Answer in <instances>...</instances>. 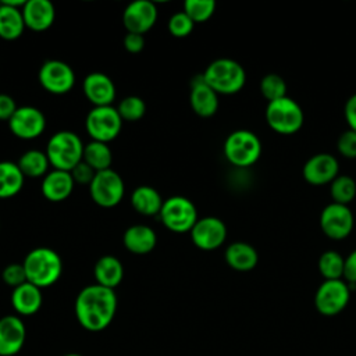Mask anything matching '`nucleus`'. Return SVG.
Segmentation results:
<instances>
[{
    "instance_id": "2f4dec72",
    "label": "nucleus",
    "mask_w": 356,
    "mask_h": 356,
    "mask_svg": "<svg viewBox=\"0 0 356 356\" xmlns=\"http://www.w3.org/2000/svg\"><path fill=\"white\" fill-rule=\"evenodd\" d=\"M330 195L334 203L349 206L356 197V181L350 175L339 174L330 184Z\"/></svg>"
},
{
    "instance_id": "1a4fd4ad",
    "label": "nucleus",
    "mask_w": 356,
    "mask_h": 356,
    "mask_svg": "<svg viewBox=\"0 0 356 356\" xmlns=\"http://www.w3.org/2000/svg\"><path fill=\"white\" fill-rule=\"evenodd\" d=\"M90 199L103 209H111L121 203L125 195V185L121 175L113 168L99 171L89 184Z\"/></svg>"
},
{
    "instance_id": "7ed1b4c3",
    "label": "nucleus",
    "mask_w": 356,
    "mask_h": 356,
    "mask_svg": "<svg viewBox=\"0 0 356 356\" xmlns=\"http://www.w3.org/2000/svg\"><path fill=\"white\" fill-rule=\"evenodd\" d=\"M204 82L217 95H235L246 83L245 68L235 60L221 57L213 60L203 71Z\"/></svg>"
},
{
    "instance_id": "412c9836",
    "label": "nucleus",
    "mask_w": 356,
    "mask_h": 356,
    "mask_svg": "<svg viewBox=\"0 0 356 356\" xmlns=\"http://www.w3.org/2000/svg\"><path fill=\"white\" fill-rule=\"evenodd\" d=\"M74 186L75 182L71 172L53 168L42 178L40 191L46 200L60 203L71 196Z\"/></svg>"
},
{
    "instance_id": "c9c22d12",
    "label": "nucleus",
    "mask_w": 356,
    "mask_h": 356,
    "mask_svg": "<svg viewBox=\"0 0 356 356\" xmlns=\"http://www.w3.org/2000/svg\"><path fill=\"white\" fill-rule=\"evenodd\" d=\"M193 28L195 22L184 11L174 13L167 22V29L174 38H186L192 33Z\"/></svg>"
},
{
    "instance_id": "f257e3e1",
    "label": "nucleus",
    "mask_w": 356,
    "mask_h": 356,
    "mask_svg": "<svg viewBox=\"0 0 356 356\" xmlns=\"http://www.w3.org/2000/svg\"><path fill=\"white\" fill-rule=\"evenodd\" d=\"M118 298L114 289L90 284L82 288L74 305L79 325L89 332L104 331L115 317Z\"/></svg>"
},
{
    "instance_id": "9b49d317",
    "label": "nucleus",
    "mask_w": 356,
    "mask_h": 356,
    "mask_svg": "<svg viewBox=\"0 0 356 356\" xmlns=\"http://www.w3.org/2000/svg\"><path fill=\"white\" fill-rule=\"evenodd\" d=\"M38 81L46 92L65 95L75 85V72L70 64L61 60H47L39 68Z\"/></svg>"
},
{
    "instance_id": "b1692460",
    "label": "nucleus",
    "mask_w": 356,
    "mask_h": 356,
    "mask_svg": "<svg viewBox=\"0 0 356 356\" xmlns=\"http://www.w3.org/2000/svg\"><path fill=\"white\" fill-rule=\"evenodd\" d=\"M225 263L235 271L246 273L253 270L259 263L256 248L248 242L236 241L229 243L224 252Z\"/></svg>"
},
{
    "instance_id": "7c9ffc66",
    "label": "nucleus",
    "mask_w": 356,
    "mask_h": 356,
    "mask_svg": "<svg viewBox=\"0 0 356 356\" xmlns=\"http://www.w3.org/2000/svg\"><path fill=\"white\" fill-rule=\"evenodd\" d=\"M345 257L337 250H325L320 254L317 268L324 280H343Z\"/></svg>"
},
{
    "instance_id": "393cba45",
    "label": "nucleus",
    "mask_w": 356,
    "mask_h": 356,
    "mask_svg": "<svg viewBox=\"0 0 356 356\" xmlns=\"http://www.w3.org/2000/svg\"><path fill=\"white\" fill-rule=\"evenodd\" d=\"M93 277L97 285L115 291L124 278V266L115 256L104 254L96 260Z\"/></svg>"
},
{
    "instance_id": "f3484780",
    "label": "nucleus",
    "mask_w": 356,
    "mask_h": 356,
    "mask_svg": "<svg viewBox=\"0 0 356 356\" xmlns=\"http://www.w3.org/2000/svg\"><path fill=\"white\" fill-rule=\"evenodd\" d=\"M26 341V327L17 314L0 318V356H15Z\"/></svg>"
},
{
    "instance_id": "dca6fc26",
    "label": "nucleus",
    "mask_w": 356,
    "mask_h": 356,
    "mask_svg": "<svg viewBox=\"0 0 356 356\" xmlns=\"http://www.w3.org/2000/svg\"><path fill=\"white\" fill-rule=\"evenodd\" d=\"M302 175L310 185H327L339 175V163L331 153H316L303 164Z\"/></svg>"
},
{
    "instance_id": "a878e982",
    "label": "nucleus",
    "mask_w": 356,
    "mask_h": 356,
    "mask_svg": "<svg viewBox=\"0 0 356 356\" xmlns=\"http://www.w3.org/2000/svg\"><path fill=\"white\" fill-rule=\"evenodd\" d=\"M164 199L160 192L150 185L136 186L131 193L132 209L145 217H154L160 214Z\"/></svg>"
},
{
    "instance_id": "72a5a7b5",
    "label": "nucleus",
    "mask_w": 356,
    "mask_h": 356,
    "mask_svg": "<svg viewBox=\"0 0 356 356\" xmlns=\"http://www.w3.org/2000/svg\"><path fill=\"white\" fill-rule=\"evenodd\" d=\"M260 93L267 103L286 96V82L278 74H266L260 81Z\"/></svg>"
},
{
    "instance_id": "6ab92c4d",
    "label": "nucleus",
    "mask_w": 356,
    "mask_h": 356,
    "mask_svg": "<svg viewBox=\"0 0 356 356\" xmlns=\"http://www.w3.org/2000/svg\"><path fill=\"white\" fill-rule=\"evenodd\" d=\"M189 104L192 111L202 118L213 117L218 110V95L204 82L202 74L191 79Z\"/></svg>"
},
{
    "instance_id": "20e7f679",
    "label": "nucleus",
    "mask_w": 356,
    "mask_h": 356,
    "mask_svg": "<svg viewBox=\"0 0 356 356\" xmlns=\"http://www.w3.org/2000/svg\"><path fill=\"white\" fill-rule=\"evenodd\" d=\"M83 147L85 145L78 134L74 131H58L50 136L44 152L50 167L71 172L82 161Z\"/></svg>"
},
{
    "instance_id": "39448f33",
    "label": "nucleus",
    "mask_w": 356,
    "mask_h": 356,
    "mask_svg": "<svg viewBox=\"0 0 356 356\" xmlns=\"http://www.w3.org/2000/svg\"><path fill=\"white\" fill-rule=\"evenodd\" d=\"M222 152L234 167H250L261 156V142L259 136L249 129H236L231 132L222 145Z\"/></svg>"
},
{
    "instance_id": "423d86ee",
    "label": "nucleus",
    "mask_w": 356,
    "mask_h": 356,
    "mask_svg": "<svg viewBox=\"0 0 356 356\" xmlns=\"http://www.w3.org/2000/svg\"><path fill=\"white\" fill-rule=\"evenodd\" d=\"M264 115L267 125L280 135H293L305 122L300 104L289 96L267 103Z\"/></svg>"
},
{
    "instance_id": "bb28decb",
    "label": "nucleus",
    "mask_w": 356,
    "mask_h": 356,
    "mask_svg": "<svg viewBox=\"0 0 356 356\" xmlns=\"http://www.w3.org/2000/svg\"><path fill=\"white\" fill-rule=\"evenodd\" d=\"M22 11L18 7L0 1V38L3 40H15L25 31Z\"/></svg>"
},
{
    "instance_id": "ddd939ff",
    "label": "nucleus",
    "mask_w": 356,
    "mask_h": 356,
    "mask_svg": "<svg viewBox=\"0 0 356 356\" xmlns=\"http://www.w3.org/2000/svg\"><path fill=\"white\" fill-rule=\"evenodd\" d=\"M10 132L22 140L39 138L46 129V117L38 107L19 106L8 120Z\"/></svg>"
},
{
    "instance_id": "37998d69",
    "label": "nucleus",
    "mask_w": 356,
    "mask_h": 356,
    "mask_svg": "<svg viewBox=\"0 0 356 356\" xmlns=\"http://www.w3.org/2000/svg\"><path fill=\"white\" fill-rule=\"evenodd\" d=\"M343 117L348 122V128L356 132V93L352 95L343 106Z\"/></svg>"
},
{
    "instance_id": "f704fd0d",
    "label": "nucleus",
    "mask_w": 356,
    "mask_h": 356,
    "mask_svg": "<svg viewBox=\"0 0 356 356\" xmlns=\"http://www.w3.org/2000/svg\"><path fill=\"white\" fill-rule=\"evenodd\" d=\"M195 24L206 22L216 11V3L213 0H186L182 10Z\"/></svg>"
},
{
    "instance_id": "a211bd4d",
    "label": "nucleus",
    "mask_w": 356,
    "mask_h": 356,
    "mask_svg": "<svg viewBox=\"0 0 356 356\" xmlns=\"http://www.w3.org/2000/svg\"><path fill=\"white\" fill-rule=\"evenodd\" d=\"M82 90L93 107L113 106L117 96V89L113 79L107 74L99 71L90 72L85 76Z\"/></svg>"
},
{
    "instance_id": "4468645a",
    "label": "nucleus",
    "mask_w": 356,
    "mask_h": 356,
    "mask_svg": "<svg viewBox=\"0 0 356 356\" xmlns=\"http://www.w3.org/2000/svg\"><path fill=\"white\" fill-rule=\"evenodd\" d=\"M192 243L204 252L221 248L227 239V227L218 217L207 216L196 221L189 232Z\"/></svg>"
},
{
    "instance_id": "f8f14e48",
    "label": "nucleus",
    "mask_w": 356,
    "mask_h": 356,
    "mask_svg": "<svg viewBox=\"0 0 356 356\" xmlns=\"http://www.w3.org/2000/svg\"><path fill=\"white\" fill-rule=\"evenodd\" d=\"M318 222L327 238L332 241H342L350 235L355 217L349 206L331 202L321 210Z\"/></svg>"
},
{
    "instance_id": "ea45409f",
    "label": "nucleus",
    "mask_w": 356,
    "mask_h": 356,
    "mask_svg": "<svg viewBox=\"0 0 356 356\" xmlns=\"http://www.w3.org/2000/svg\"><path fill=\"white\" fill-rule=\"evenodd\" d=\"M122 46L128 53H132V54L140 53L145 47V38L143 35H139V33L127 32V35L122 39Z\"/></svg>"
},
{
    "instance_id": "aec40b11",
    "label": "nucleus",
    "mask_w": 356,
    "mask_h": 356,
    "mask_svg": "<svg viewBox=\"0 0 356 356\" xmlns=\"http://www.w3.org/2000/svg\"><path fill=\"white\" fill-rule=\"evenodd\" d=\"M21 11L25 26L33 32L49 29L56 18V8L49 0H26Z\"/></svg>"
},
{
    "instance_id": "5701e85b",
    "label": "nucleus",
    "mask_w": 356,
    "mask_h": 356,
    "mask_svg": "<svg viewBox=\"0 0 356 356\" xmlns=\"http://www.w3.org/2000/svg\"><path fill=\"white\" fill-rule=\"evenodd\" d=\"M124 248L134 254H147L157 245V235L154 229L145 224H135L128 227L122 234Z\"/></svg>"
},
{
    "instance_id": "cd10ccee",
    "label": "nucleus",
    "mask_w": 356,
    "mask_h": 356,
    "mask_svg": "<svg viewBox=\"0 0 356 356\" xmlns=\"http://www.w3.org/2000/svg\"><path fill=\"white\" fill-rule=\"evenodd\" d=\"M25 177L14 161H0V199H10L18 195L24 186Z\"/></svg>"
},
{
    "instance_id": "e433bc0d",
    "label": "nucleus",
    "mask_w": 356,
    "mask_h": 356,
    "mask_svg": "<svg viewBox=\"0 0 356 356\" xmlns=\"http://www.w3.org/2000/svg\"><path fill=\"white\" fill-rule=\"evenodd\" d=\"M1 280L6 285L11 286L13 289L26 282V274L24 270L22 263H10L1 271Z\"/></svg>"
},
{
    "instance_id": "4be33fe9",
    "label": "nucleus",
    "mask_w": 356,
    "mask_h": 356,
    "mask_svg": "<svg viewBox=\"0 0 356 356\" xmlns=\"http://www.w3.org/2000/svg\"><path fill=\"white\" fill-rule=\"evenodd\" d=\"M10 302L17 316H33L40 310L43 303L42 289L26 281L13 289Z\"/></svg>"
},
{
    "instance_id": "0eeeda50",
    "label": "nucleus",
    "mask_w": 356,
    "mask_h": 356,
    "mask_svg": "<svg viewBox=\"0 0 356 356\" xmlns=\"http://www.w3.org/2000/svg\"><path fill=\"white\" fill-rule=\"evenodd\" d=\"M159 218L168 231L175 234L191 232V229L199 220L195 203L181 195L164 199Z\"/></svg>"
},
{
    "instance_id": "4c0bfd02",
    "label": "nucleus",
    "mask_w": 356,
    "mask_h": 356,
    "mask_svg": "<svg viewBox=\"0 0 356 356\" xmlns=\"http://www.w3.org/2000/svg\"><path fill=\"white\" fill-rule=\"evenodd\" d=\"M337 150L345 159H356V132L349 128L343 131L338 136Z\"/></svg>"
},
{
    "instance_id": "58836bf2",
    "label": "nucleus",
    "mask_w": 356,
    "mask_h": 356,
    "mask_svg": "<svg viewBox=\"0 0 356 356\" xmlns=\"http://www.w3.org/2000/svg\"><path fill=\"white\" fill-rule=\"evenodd\" d=\"M95 174L96 171L89 167L83 160L81 163H78L72 171H71V175H72V179L75 184H81V185H88L92 182V179L95 178Z\"/></svg>"
},
{
    "instance_id": "a19ab883",
    "label": "nucleus",
    "mask_w": 356,
    "mask_h": 356,
    "mask_svg": "<svg viewBox=\"0 0 356 356\" xmlns=\"http://www.w3.org/2000/svg\"><path fill=\"white\" fill-rule=\"evenodd\" d=\"M18 106L13 96L0 93V121H7L13 117V114L17 111Z\"/></svg>"
},
{
    "instance_id": "f03ea898",
    "label": "nucleus",
    "mask_w": 356,
    "mask_h": 356,
    "mask_svg": "<svg viewBox=\"0 0 356 356\" xmlns=\"http://www.w3.org/2000/svg\"><path fill=\"white\" fill-rule=\"evenodd\" d=\"M22 266L26 281L40 289L54 285L63 274L61 256L47 246H39L28 252Z\"/></svg>"
},
{
    "instance_id": "c85d7f7f",
    "label": "nucleus",
    "mask_w": 356,
    "mask_h": 356,
    "mask_svg": "<svg viewBox=\"0 0 356 356\" xmlns=\"http://www.w3.org/2000/svg\"><path fill=\"white\" fill-rule=\"evenodd\" d=\"M25 178H43L49 172V159L46 152L31 149L24 152L17 161Z\"/></svg>"
},
{
    "instance_id": "c756f323",
    "label": "nucleus",
    "mask_w": 356,
    "mask_h": 356,
    "mask_svg": "<svg viewBox=\"0 0 356 356\" xmlns=\"http://www.w3.org/2000/svg\"><path fill=\"white\" fill-rule=\"evenodd\" d=\"M82 160L92 167L96 172L104 171L111 168L113 163V153L107 143L90 140L83 147V156Z\"/></svg>"
},
{
    "instance_id": "2eb2a0df",
    "label": "nucleus",
    "mask_w": 356,
    "mask_h": 356,
    "mask_svg": "<svg viewBox=\"0 0 356 356\" xmlns=\"http://www.w3.org/2000/svg\"><path fill=\"white\" fill-rule=\"evenodd\" d=\"M159 17L157 7L150 0H135L122 11V25L127 32L143 35L149 32Z\"/></svg>"
},
{
    "instance_id": "79ce46f5",
    "label": "nucleus",
    "mask_w": 356,
    "mask_h": 356,
    "mask_svg": "<svg viewBox=\"0 0 356 356\" xmlns=\"http://www.w3.org/2000/svg\"><path fill=\"white\" fill-rule=\"evenodd\" d=\"M343 280L349 284L350 288L356 285V249L352 250V252L345 257Z\"/></svg>"
},
{
    "instance_id": "c03bdc74",
    "label": "nucleus",
    "mask_w": 356,
    "mask_h": 356,
    "mask_svg": "<svg viewBox=\"0 0 356 356\" xmlns=\"http://www.w3.org/2000/svg\"><path fill=\"white\" fill-rule=\"evenodd\" d=\"M61 356H83L81 353H75V352H71V353H65V355H61Z\"/></svg>"
},
{
    "instance_id": "9d476101",
    "label": "nucleus",
    "mask_w": 356,
    "mask_h": 356,
    "mask_svg": "<svg viewBox=\"0 0 356 356\" xmlns=\"http://www.w3.org/2000/svg\"><path fill=\"white\" fill-rule=\"evenodd\" d=\"M350 291L345 280H324L314 293L316 310L327 317L339 314L349 303Z\"/></svg>"
},
{
    "instance_id": "6e6552de",
    "label": "nucleus",
    "mask_w": 356,
    "mask_h": 356,
    "mask_svg": "<svg viewBox=\"0 0 356 356\" xmlns=\"http://www.w3.org/2000/svg\"><path fill=\"white\" fill-rule=\"evenodd\" d=\"M122 128V120L114 106L92 107L85 120V129L92 140L108 143L114 140Z\"/></svg>"
},
{
    "instance_id": "473e14b6",
    "label": "nucleus",
    "mask_w": 356,
    "mask_h": 356,
    "mask_svg": "<svg viewBox=\"0 0 356 356\" xmlns=\"http://www.w3.org/2000/svg\"><path fill=\"white\" fill-rule=\"evenodd\" d=\"M117 111L122 121L135 122L139 121L146 113V103L142 97L131 95L120 100L117 106Z\"/></svg>"
}]
</instances>
